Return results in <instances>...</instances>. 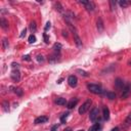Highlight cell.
Wrapping results in <instances>:
<instances>
[{
	"label": "cell",
	"mask_w": 131,
	"mask_h": 131,
	"mask_svg": "<svg viewBox=\"0 0 131 131\" xmlns=\"http://www.w3.org/2000/svg\"><path fill=\"white\" fill-rule=\"evenodd\" d=\"M43 37H44V40H45V43H48V37L46 35V33L43 34Z\"/></svg>",
	"instance_id": "37"
},
{
	"label": "cell",
	"mask_w": 131,
	"mask_h": 131,
	"mask_svg": "<svg viewBox=\"0 0 131 131\" xmlns=\"http://www.w3.org/2000/svg\"><path fill=\"white\" fill-rule=\"evenodd\" d=\"M61 48H63V45L60 43H59V42H56V43H54V45H53V50H54V52L60 53Z\"/></svg>",
	"instance_id": "18"
},
{
	"label": "cell",
	"mask_w": 131,
	"mask_h": 131,
	"mask_svg": "<svg viewBox=\"0 0 131 131\" xmlns=\"http://www.w3.org/2000/svg\"><path fill=\"white\" fill-rule=\"evenodd\" d=\"M73 35H74V41H75V43H76V45H77V47H79V48H81L82 47V40H81V38L79 37V35H78V33H77V31L76 32H74L73 33Z\"/></svg>",
	"instance_id": "9"
},
{
	"label": "cell",
	"mask_w": 131,
	"mask_h": 131,
	"mask_svg": "<svg viewBox=\"0 0 131 131\" xmlns=\"http://www.w3.org/2000/svg\"><path fill=\"white\" fill-rule=\"evenodd\" d=\"M98 116H99V109L97 107H94L93 109L90 111V115H89V118L92 122H96L98 119Z\"/></svg>",
	"instance_id": "3"
},
{
	"label": "cell",
	"mask_w": 131,
	"mask_h": 131,
	"mask_svg": "<svg viewBox=\"0 0 131 131\" xmlns=\"http://www.w3.org/2000/svg\"><path fill=\"white\" fill-rule=\"evenodd\" d=\"M78 131H84V130H78Z\"/></svg>",
	"instance_id": "41"
},
{
	"label": "cell",
	"mask_w": 131,
	"mask_h": 131,
	"mask_svg": "<svg viewBox=\"0 0 131 131\" xmlns=\"http://www.w3.org/2000/svg\"><path fill=\"white\" fill-rule=\"evenodd\" d=\"M50 27H51V24H50V22H47L46 23V26H45V31H47L48 29H50Z\"/></svg>",
	"instance_id": "33"
},
{
	"label": "cell",
	"mask_w": 131,
	"mask_h": 131,
	"mask_svg": "<svg viewBox=\"0 0 131 131\" xmlns=\"http://www.w3.org/2000/svg\"><path fill=\"white\" fill-rule=\"evenodd\" d=\"M87 89L94 94H105V90L102 89V87L97 84H88Z\"/></svg>",
	"instance_id": "1"
},
{
	"label": "cell",
	"mask_w": 131,
	"mask_h": 131,
	"mask_svg": "<svg viewBox=\"0 0 131 131\" xmlns=\"http://www.w3.org/2000/svg\"><path fill=\"white\" fill-rule=\"evenodd\" d=\"M110 5H111V10L114 11L115 9H116V2L114 1V0H111L110 1Z\"/></svg>",
	"instance_id": "31"
},
{
	"label": "cell",
	"mask_w": 131,
	"mask_h": 131,
	"mask_svg": "<svg viewBox=\"0 0 131 131\" xmlns=\"http://www.w3.org/2000/svg\"><path fill=\"white\" fill-rule=\"evenodd\" d=\"M28 41H29V43H31V44H32V43H35V42H36V36L33 35V34H32V35H30Z\"/></svg>",
	"instance_id": "27"
},
{
	"label": "cell",
	"mask_w": 131,
	"mask_h": 131,
	"mask_svg": "<svg viewBox=\"0 0 131 131\" xmlns=\"http://www.w3.org/2000/svg\"><path fill=\"white\" fill-rule=\"evenodd\" d=\"M105 95L109 99H111V101L116 98V93H115V92H112V91H105Z\"/></svg>",
	"instance_id": "15"
},
{
	"label": "cell",
	"mask_w": 131,
	"mask_h": 131,
	"mask_svg": "<svg viewBox=\"0 0 131 131\" xmlns=\"http://www.w3.org/2000/svg\"><path fill=\"white\" fill-rule=\"evenodd\" d=\"M119 130H120V129H119L118 127H115V128H113V129H112L111 131H119Z\"/></svg>",
	"instance_id": "39"
},
{
	"label": "cell",
	"mask_w": 131,
	"mask_h": 131,
	"mask_svg": "<svg viewBox=\"0 0 131 131\" xmlns=\"http://www.w3.org/2000/svg\"><path fill=\"white\" fill-rule=\"evenodd\" d=\"M91 103H92V101H91V99H89L88 98L87 101L83 103L82 106H81L80 107H79V114L80 115H83V114H85L86 112L89 110V107H90V106H91Z\"/></svg>",
	"instance_id": "2"
},
{
	"label": "cell",
	"mask_w": 131,
	"mask_h": 131,
	"mask_svg": "<svg viewBox=\"0 0 131 131\" xmlns=\"http://www.w3.org/2000/svg\"><path fill=\"white\" fill-rule=\"evenodd\" d=\"M78 74H80L81 76H83V77H88L89 76V73H87V72H85L84 70H81V69H78V70L76 71Z\"/></svg>",
	"instance_id": "22"
},
{
	"label": "cell",
	"mask_w": 131,
	"mask_h": 131,
	"mask_svg": "<svg viewBox=\"0 0 131 131\" xmlns=\"http://www.w3.org/2000/svg\"><path fill=\"white\" fill-rule=\"evenodd\" d=\"M14 92L17 93L18 96H22L23 93H24V91H23L22 88H14Z\"/></svg>",
	"instance_id": "29"
},
{
	"label": "cell",
	"mask_w": 131,
	"mask_h": 131,
	"mask_svg": "<svg viewBox=\"0 0 131 131\" xmlns=\"http://www.w3.org/2000/svg\"><path fill=\"white\" fill-rule=\"evenodd\" d=\"M101 124H99V123H95L94 125H92L89 128V131H99V130H101Z\"/></svg>",
	"instance_id": "17"
},
{
	"label": "cell",
	"mask_w": 131,
	"mask_h": 131,
	"mask_svg": "<svg viewBox=\"0 0 131 131\" xmlns=\"http://www.w3.org/2000/svg\"><path fill=\"white\" fill-rule=\"evenodd\" d=\"M80 4H82L85 6V8L88 10V11H93L94 10V3L92 1H86V0H80L79 1Z\"/></svg>",
	"instance_id": "4"
},
{
	"label": "cell",
	"mask_w": 131,
	"mask_h": 131,
	"mask_svg": "<svg viewBox=\"0 0 131 131\" xmlns=\"http://www.w3.org/2000/svg\"><path fill=\"white\" fill-rule=\"evenodd\" d=\"M61 33H63V36L64 37H68V31L63 30V31H61Z\"/></svg>",
	"instance_id": "36"
},
{
	"label": "cell",
	"mask_w": 131,
	"mask_h": 131,
	"mask_svg": "<svg viewBox=\"0 0 131 131\" xmlns=\"http://www.w3.org/2000/svg\"><path fill=\"white\" fill-rule=\"evenodd\" d=\"M30 30H31V32H32V33L36 32L37 26H36V23H35V22H31V24H30Z\"/></svg>",
	"instance_id": "20"
},
{
	"label": "cell",
	"mask_w": 131,
	"mask_h": 131,
	"mask_svg": "<svg viewBox=\"0 0 131 131\" xmlns=\"http://www.w3.org/2000/svg\"><path fill=\"white\" fill-rule=\"evenodd\" d=\"M68 83H69V85H70L71 87H76L77 84H78V79H77L76 76L72 75V76H70L68 78Z\"/></svg>",
	"instance_id": "7"
},
{
	"label": "cell",
	"mask_w": 131,
	"mask_h": 131,
	"mask_svg": "<svg viewBox=\"0 0 131 131\" xmlns=\"http://www.w3.org/2000/svg\"><path fill=\"white\" fill-rule=\"evenodd\" d=\"M78 98H73V99H71L70 101H68V103H67V107L68 109H73L74 107H76V105L78 103Z\"/></svg>",
	"instance_id": "12"
},
{
	"label": "cell",
	"mask_w": 131,
	"mask_h": 131,
	"mask_svg": "<svg viewBox=\"0 0 131 131\" xmlns=\"http://www.w3.org/2000/svg\"><path fill=\"white\" fill-rule=\"evenodd\" d=\"M2 107H3L4 112H8L9 111V103H8V101H3L2 102Z\"/></svg>",
	"instance_id": "23"
},
{
	"label": "cell",
	"mask_w": 131,
	"mask_h": 131,
	"mask_svg": "<svg viewBox=\"0 0 131 131\" xmlns=\"http://www.w3.org/2000/svg\"><path fill=\"white\" fill-rule=\"evenodd\" d=\"M26 33H27V29H24V30H23V31H22V33H21V35H20V37H21V38H23V37H24V36L26 35Z\"/></svg>",
	"instance_id": "35"
},
{
	"label": "cell",
	"mask_w": 131,
	"mask_h": 131,
	"mask_svg": "<svg viewBox=\"0 0 131 131\" xmlns=\"http://www.w3.org/2000/svg\"><path fill=\"white\" fill-rule=\"evenodd\" d=\"M54 103H56V105H59V106H65L68 103V101H67V99L64 97H57L54 99Z\"/></svg>",
	"instance_id": "11"
},
{
	"label": "cell",
	"mask_w": 131,
	"mask_h": 131,
	"mask_svg": "<svg viewBox=\"0 0 131 131\" xmlns=\"http://www.w3.org/2000/svg\"><path fill=\"white\" fill-rule=\"evenodd\" d=\"M2 44H3V49H7V48H8L9 43H8V40H7L6 38H4V39H3Z\"/></svg>",
	"instance_id": "28"
},
{
	"label": "cell",
	"mask_w": 131,
	"mask_h": 131,
	"mask_svg": "<svg viewBox=\"0 0 131 131\" xmlns=\"http://www.w3.org/2000/svg\"><path fill=\"white\" fill-rule=\"evenodd\" d=\"M125 127H128V126H130L131 125V113L127 116V118L125 119Z\"/></svg>",
	"instance_id": "21"
},
{
	"label": "cell",
	"mask_w": 131,
	"mask_h": 131,
	"mask_svg": "<svg viewBox=\"0 0 131 131\" xmlns=\"http://www.w3.org/2000/svg\"><path fill=\"white\" fill-rule=\"evenodd\" d=\"M55 7H56V10H59L60 12H64V7L61 6L60 2H55Z\"/></svg>",
	"instance_id": "25"
},
{
	"label": "cell",
	"mask_w": 131,
	"mask_h": 131,
	"mask_svg": "<svg viewBox=\"0 0 131 131\" xmlns=\"http://www.w3.org/2000/svg\"><path fill=\"white\" fill-rule=\"evenodd\" d=\"M0 25H1V28L6 30L8 28V22H7L4 18H1V20H0Z\"/></svg>",
	"instance_id": "16"
},
{
	"label": "cell",
	"mask_w": 131,
	"mask_h": 131,
	"mask_svg": "<svg viewBox=\"0 0 131 131\" xmlns=\"http://www.w3.org/2000/svg\"><path fill=\"white\" fill-rule=\"evenodd\" d=\"M60 53H57V52H54L53 54H50L48 56V61L50 64H55L57 63V61H60Z\"/></svg>",
	"instance_id": "5"
},
{
	"label": "cell",
	"mask_w": 131,
	"mask_h": 131,
	"mask_svg": "<svg viewBox=\"0 0 131 131\" xmlns=\"http://www.w3.org/2000/svg\"><path fill=\"white\" fill-rule=\"evenodd\" d=\"M18 64H17V63H12L11 64V68L13 69V70H18Z\"/></svg>",
	"instance_id": "32"
},
{
	"label": "cell",
	"mask_w": 131,
	"mask_h": 131,
	"mask_svg": "<svg viewBox=\"0 0 131 131\" xmlns=\"http://www.w3.org/2000/svg\"><path fill=\"white\" fill-rule=\"evenodd\" d=\"M10 76H11V79H12L14 82H18L20 79H21V73H20L18 70H13L12 72H11Z\"/></svg>",
	"instance_id": "8"
},
{
	"label": "cell",
	"mask_w": 131,
	"mask_h": 131,
	"mask_svg": "<svg viewBox=\"0 0 131 131\" xmlns=\"http://www.w3.org/2000/svg\"><path fill=\"white\" fill-rule=\"evenodd\" d=\"M36 60H37V61H39V63H43V61L45 60L44 56L42 55V54H38V55L36 56Z\"/></svg>",
	"instance_id": "30"
},
{
	"label": "cell",
	"mask_w": 131,
	"mask_h": 131,
	"mask_svg": "<svg viewBox=\"0 0 131 131\" xmlns=\"http://www.w3.org/2000/svg\"><path fill=\"white\" fill-rule=\"evenodd\" d=\"M65 131H72V129L70 128V127H69V128H67V129H66Z\"/></svg>",
	"instance_id": "40"
},
{
	"label": "cell",
	"mask_w": 131,
	"mask_h": 131,
	"mask_svg": "<svg viewBox=\"0 0 131 131\" xmlns=\"http://www.w3.org/2000/svg\"><path fill=\"white\" fill-rule=\"evenodd\" d=\"M50 131H57V125H53L51 127V130Z\"/></svg>",
	"instance_id": "38"
},
{
	"label": "cell",
	"mask_w": 131,
	"mask_h": 131,
	"mask_svg": "<svg viewBox=\"0 0 131 131\" xmlns=\"http://www.w3.org/2000/svg\"><path fill=\"white\" fill-rule=\"evenodd\" d=\"M102 114H103V119H105V120H109L110 119V110H109V107H103Z\"/></svg>",
	"instance_id": "13"
},
{
	"label": "cell",
	"mask_w": 131,
	"mask_h": 131,
	"mask_svg": "<svg viewBox=\"0 0 131 131\" xmlns=\"http://www.w3.org/2000/svg\"><path fill=\"white\" fill-rule=\"evenodd\" d=\"M97 29L99 32H102L103 31V22H102V18H99L97 20Z\"/></svg>",
	"instance_id": "19"
},
{
	"label": "cell",
	"mask_w": 131,
	"mask_h": 131,
	"mask_svg": "<svg viewBox=\"0 0 131 131\" xmlns=\"http://www.w3.org/2000/svg\"><path fill=\"white\" fill-rule=\"evenodd\" d=\"M68 116H69V113H65V114H63V116L60 117V122H61V124H65V123H66Z\"/></svg>",
	"instance_id": "24"
},
{
	"label": "cell",
	"mask_w": 131,
	"mask_h": 131,
	"mask_svg": "<svg viewBox=\"0 0 131 131\" xmlns=\"http://www.w3.org/2000/svg\"><path fill=\"white\" fill-rule=\"evenodd\" d=\"M128 4H129V2L126 1V0H121V1H119V5L121 7H127Z\"/></svg>",
	"instance_id": "26"
},
{
	"label": "cell",
	"mask_w": 131,
	"mask_h": 131,
	"mask_svg": "<svg viewBox=\"0 0 131 131\" xmlns=\"http://www.w3.org/2000/svg\"><path fill=\"white\" fill-rule=\"evenodd\" d=\"M48 121V117L47 116H40L35 119V121H34V123L35 124H42V123H46Z\"/></svg>",
	"instance_id": "10"
},
{
	"label": "cell",
	"mask_w": 131,
	"mask_h": 131,
	"mask_svg": "<svg viewBox=\"0 0 131 131\" xmlns=\"http://www.w3.org/2000/svg\"><path fill=\"white\" fill-rule=\"evenodd\" d=\"M23 60H28V61H30V60H31V59H30V55H29V54H26V55H24V56H23Z\"/></svg>",
	"instance_id": "34"
},
{
	"label": "cell",
	"mask_w": 131,
	"mask_h": 131,
	"mask_svg": "<svg viewBox=\"0 0 131 131\" xmlns=\"http://www.w3.org/2000/svg\"><path fill=\"white\" fill-rule=\"evenodd\" d=\"M115 83H116V87L119 88V89H122V90H123V88L125 87L124 81H122L121 79H119V78L116 80V82H115Z\"/></svg>",
	"instance_id": "14"
},
{
	"label": "cell",
	"mask_w": 131,
	"mask_h": 131,
	"mask_svg": "<svg viewBox=\"0 0 131 131\" xmlns=\"http://www.w3.org/2000/svg\"><path fill=\"white\" fill-rule=\"evenodd\" d=\"M131 93V87L130 85H125V87L123 88V90H122V95H121V97L124 99V98H127L129 96V94Z\"/></svg>",
	"instance_id": "6"
}]
</instances>
